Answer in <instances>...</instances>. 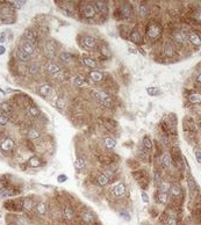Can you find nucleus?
Segmentation results:
<instances>
[{
  "instance_id": "obj_1",
  "label": "nucleus",
  "mask_w": 201,
  "mask_h": 225,
  "mask_svg": "<svg viewBox=\"0 0 201 225\" xmlns=\"http://www.w3.org/2000/svg\"><path fill=\"white\" fill-rule=\"evenodd\" d=\"M162 34V27L158 23H150L147 30V35L149 39H157Z\"/></svg>"
},
{
  "instance_id": "obj_2",
  "label": "nucleus",
  "mask_w": 201,
  "mask_h": 225,
  "mask_svg": "<svg viewBox=\"0 0 201 225\" xmlns=\"http://www.w3.org/2000/svg\"><path fill=\"white\" fill-rule=\"evenodd\" d=\"M95 94V98L99 100V102H101L105 107H112V100H110L109 95L107 93L102 92V91H98V92H94Z\"/></svg>"
},
{
  "instance_id": "obj_3",
  "label": "nucleus",
  "mask_w": 201,
  "mask_h": 225,
  "mask_svg": "<svg viewBox=\"0 0 201 225\" xmlns=\"http://www.w3.org/2000/svg\"><path fill=\"white\" fill-rule=\"evenodd\" d=\"M81 14H83V16L86 18V19H92V18L95 16L97 11H95V8H94L93 5H85L81 8Z\"/></svg>"
},
{
  "instance_id": "obj_4",
  "label": "nucleus",
  "mask_w": 201,
  "mask_h": 225,
  "mask_svg": "<svg viewBox=\"0 0 201 225\" xmlns=\"http://www.w3.org/2000/svg\"><path fill=\"white\" fill-rule=\"evenodd\" d=\"M44 52L49 58H54L56 55V44L52 41H47L44 44Z\"/></svg>"
},
{
  "instance_id": "obj_5",
  "label": "nucleus",
  "mask_w": 201,
  "mask_h": 225,
  "mask_svg": "<svg viewBox=\"0 0 201 225\" xmlns=\"http://www.w3.org/2000/svg\"><path fill=\"white\" fill-rule=\"evenodd\" d=\"M52 92H54V89H52V87L49 84H43V85H41L39 87L40 95H42L43 98H49L52 94Z\"/></svg>"
},
{
  "instance_id": "obj_6",
  "label": "nucleus",
  "mask_w": 201,
  "mask_h": 225,
  "mask_svg": "<svg viewBox=\"0 0 201 225\" xmlns=\"http://www.w3.org/2000/svg\"><path fill=\"white\" fill-rule=\"evenodd\" d=\"M175 41L178 43V44H185L186 43V41L188 40V35L186 32H184V30H180V32H177V33H175Z\"/></svg>"
},
{
  "instance_id": "obj_7",
  "label": "nucleus",
  "mask_w": 201,
  "mask_h": 225,
  "mask_svg": "<svg viewBox=\"0 0 201 225\" xmlns=\"http://www.w3.org/2000/svg\"><path fill=\"white\" fill-rule=\"evenodd\" d=\"M47 71L50 73V74H52V76H55V74H57L59 71H62V67H61V65H59L58 63H56V62H50V63L47 64Z\"/></svg>"
},
{
  "instance_id": "obj_8",
  "label": "nucleus",
  "mask_w": 201,
  "mask_h": 225,
  "mask_svg": "<svg viewBox=\"0 0 201 225\" xmlns=\"http://www.w3.org/2000/svg\"><path fill=\"white\" fill-rule=\"evenodd\" d=\"M23 37H25L26 42L30 43V44H33V45H34V44H36V42H37L35 34H34V32H33V30H30V29H26V30L23 32Z\"/></svg>"
},
{
  "instance_id": "obj_9",
  "label": "nucleus",
  "mask_w": 201,
  "mask_h": 225,
  "mask_svg": "<svg viewBox=\"0 0 201 225\" xmlns=\"http://www.w3.org/2000/svg\"><path fill=\"white\" fill-rule=\"evenodd\" d=\"M14 145H15V143H14L13 139L6 138L1 142V144H0V149H1L2 151H11V150L14 147Z\"/></svg>"
},
{
  "instance_id": "obj_10",
  "label": "nucleus",
  "mask_w": 201,
  "mask_h": 225,
  "mask_svg": "<svg viewBox=\"0 0 201 225\" xmlns=\"http://www.w3.org/2000/svg\"><path fill=\"white\" fill-rule=\"evenodd\" d=\"M112 193H113L116 197H121V196H123L124 194H126V186H124L123 183H117L116 186L113 187Z\"/></svg>"
},
{
  "instance_id": "obj_11",
  "label": "nucleus",
  "mask_w": 201,
  "mask_h": 225,
  "mask_svg": "<svg viewBox=\"0 0 201 225\" xmlns=\"http://www.w3.org/2000/svg\"><path fill=\"white\" fill-rule=\"evenodd\" d=\"M15 57H16L20 62H22V63H26V62H28L29 58H30L21 48H18V49L15 50Z\"/></svg>"
},
{
  "instance_id": "obj_12",
  "label": "nucleus",
  "mask_w": 201,
  "mask_h": 225,
  "mask_svg": "<svg viewBox=\"0 0 201 225\" xmlns=\"http://www.w3.org/2000/svg\"><path fill=\"white\" fill-rule=\"evenodd\" d=\"M21 49H22L29 57H30V56H34V53H35V48H34V45L30 44V43H28V42H26V41L22 43Z\"/></svg>"
},
{
  "instance_id": "obj_13",
  "label": "nucleus",
  "mask_w": 201,
  "mask_h": 225,
  "mask_svg": "<svg viewBox=\"0 0 201 225\" xmlns=\"http://www.w3.org/2000/svg\"><path fill=\"white\" fill-rule=\"evenodd\" d=\"M93 6H94L97 12H100V13H107L108 12V7H107V4L105 1H95Z\"/></svg>"
},
{
  "instance_id": "obj_14",
  "label": "nucleus",
  "mask_w": 201,
  "mask_h": 225,
  "mask_svg": "<svg viewBox=\"0 0 201 225\" xmlns=\"http://www.w3.org/2000/svg\"><path fill=\"white\" fill-rule=\"evenodd\" d=\"M81 219L85 224H92L94 222V215L91 211H84L81 213Z\"/></svg>"
},
{
  "instance_id": "obj_15",
  "label": "nucleus",
  "mask_w": 201,
  "mask_h": 225,
  "mask_svg": "<svg viewBox=\"0 0 201 225\" xmlns=\"http://www.w3.org/2000/svg\"><path fill=\"white\" fill-rule=\"evenodd\" d=\"M35 208H36V211H37V213H39L40 216H44V215H47V212H48V207H47V204L44 202H39L37 204L35 205Z\"/></svg>"
},
{
  "instance_id": "obj_16",
  "label": "nucleus",
  "mask_w": 201,
  "mask_h": 225,
  "mask_svg": "<svg viewBox=\"0 0 201 225\" xmlns=\"http://www.w3.org/2000/svg\"><path fill=\"white\" fill-rule=\"evenodd\" d=\"M83 44H84L86 49H93L95 46V40L93 37H91V36H86L83 40Z\"/></svg>"
},
{
  "instance_id": "obj_17",
  "label": "nucleus",
  "mask_w": 201,
  "mask_h": 225,
  "mask_svg": "<svg viewBox=\"0 0 201 225\" xmlns=\"http://www.w3.org/2000/svg\"><path fill=\"white\" fill-rule=\"evenodd\" d=\"M188 41H189L192 44H194V45H196V46L201 44V37L196 33L189 34V35H188Z\"/></svg>"
},
{
  "instance_id": "obj_18",
  "label": "nucleus",
  "mask_w": 201,
  "mask_h": 225,
  "mask_svg": "<svg viewBox=\"0 0 201 225\" xmlns=\"http://www.w3.org/2000/svg\"><path fill=\"white\" fill-rule=\"evenodd\" d=\"M188 101L191 103H194V105H198V103H201V94L200 93H192L188 95Z\"/></svg>"
},
{
  "instance_id": "obj_19",
  "label": "nucleus",
  "mask_w": 201,
  "mask_h": 225,
  "mask_svg": "<svg viewBox=\"0 0 201 225\" xmlns=\"http://www.w3.org/2000/svg\"><path fill=\"white\" fill-rule=\"evenodd\" d=\"M63 216H64V218L66 219V220H71V219H73V217H75V212H73V210L71 209V207H65L64 210H63Z\"/></svg>"
},
{
  "instance_id": "obj_20",
  "label": "nucleus",
  "mask_w": 201,
  "mask_h": 225,
  "mask_svg": "<svg viewBox=\"0 0 201 225\" xmlns=\"http://www.w3.org/2000/svg\"><path fill=\"white\" fill-rule=\"evenodd\" d=\"M73 84H75L76 86L80 87V88H84V87L88 86L87 81L85 79H83L81 77H75V78H73Z\"/></svg>"
},
{
  "instance_id": "obj_21",
  "label": "nucleus",
  "mask_w": 201,
  "mask_h": 225,
  "mask_svg": "<svg viewBox=\"0 0 201 225\" xmlns=\"http://www.w3.org/2000/svg\"><path fill=\"white\" fill-rule=\"evenodd\" d=\"M0 110L5 114H12L13 112V107L12 105H9L8 102H2L0 105Z\"/></svg>"
},
{
  "instance_id": "obj_22",
  "label": "nucleus",
  "mask_w": 201,
  "mask_h": 225,
  "mask_svg": "<svg viewBox=\"0 0 201 225\" xmlns=\"http://www.w3.org/2000/svg\"><path fill=\"white\" fill-rule=\"evenodd\" d=\"M90 78H91L92 80L99 82V81H101V80L104 79V74L101 72H99V71H91V73H90Z\"/></svg>"
},
{
  "instance_id": "obj_23",
  "label": "nucleus",
  "mask_w": 201,
  "mask_h": 225,
  "mask_svg": "<svg viewBox=\"0 0 201 225\" xmlns=\"http://www.w3.org/2000/svg\"><path fill=\"white\" fill-rule=\"evenodd\" d=\"M162 166L163 168H165V170H168L170 167V164H171V158H170V156L168 154V153H164L162 157Z\"/></svg>"
},
{
  "instance_id": "obj_24",
  "label": "nucleus",
  "mask_w": 201,
  "mask_h": 225,
  "mask_svg": "<svg viewBox=\"0 0 201 225\" xmlns=\"http://www.w3.org/2000/svg\"><path fill=\"white\" fill-rule=\"evenodd\" d=\"M130 41L134 43H140L141 42V34L138 30H133L130 34Z\"/></svg>"
},
{
  "instance_id": "obj_25",
  "label": "nucleus",
  "mask_w": 201,
  "mask_h": 225,
  "mask_svg": "<svg viewBox=\"0 0 201 225\" xmlns=\"http://www.w3.org/2000/svg\"><path fill=\"white\" fill-rule=\"evenodd\" d=\"M28 165L30 167H39V166H41V159L36 156H34L28 160Z\"/></svg>"
},
{
  "instance_id": "obj_26",
  "label": "nucleus",
  "mask_w": 201,
  "mask_h": 225,
  "mask_svg": "<svg viewBox=\"0 0 201 225\" xmlns=\"http://www.w3.org/2000/svg\"><path fill=\"white\" fill-rule=\"evenodd\" d=\"M28 137L29 139H33V140H36L41 137V133H40L37 129H32L28 131Z\"/></svg>"
},
{
  "instance_id": "obj_27",
  "label": "nucleus",
  "mask_w": 201,
  "mask_h": 225,
  "mask_svg": "<svg viewBox=\"0 0 201 225\" xmlns=\"http://www.w3.org/2000/svg\"><path fill=\"white\" fill-rule=\"evenodd\" d=\"M83 63H84L86 66L92 67V69H95L97 67V62L94 59H92L90 57H84L83 58Z\"/></svg>"
},
{
  "instance_id": "obj_28",
  "label": "nucleus",
  "mask_w": 201,
  "mask_h": 225,
  "mask_svg": "<svg viewBox=\"0 0 201 225\" xmlns=\"http://www.w3.org/2000/svg\"><path fill=\"white\" fill-rule=\"evenodd\" d=\"M131 11V7H130V5H128V4H126V5H123L122 6V8H121V14H122V16L121 18H123V19H126V18H128L130 15V12Z\"/></svg>"
},
{
  "instance_id": "obj_29",
  "label": "nucleus",
  "mask_w": 201,
  "mask_h": 225,
  "mask_svg": "<svg viewBox=\"0 0 201 225\" xmlns=\"http://www.w3.org/2000/svg\"><path fill=\"white\" fill-rule=\"evenodd\" d=\"M59 58H61L62 62H64V63H70L73 59V56L69 52H62L59 55Z\"/></svg>"
},
{
  "instance_id": "obj_30",
  "label": "nucleus",
  "mask_w": 201,
  "mask_h": 225,
  "mask_svg": "<svg viewBox=\"0 0 201 225\" xmlns=\"http://www.w3.org/2000/svg\"><path fill=\"white\" fill-rule=\"evenodd\" d=\"M164 52H165V55H166L168 57H172V56L175 55V49H173V46L171 45L170 43H166V44L164 45Z\"/></svg>"
},
{
  "instance_id": "obj_31",
  "label": "nucleus",
  "mask_w": 201,
  "mask_h": 225,
  "mask_svg": "<svg viewBox=\"0 0 201 225\" xmlns=\"http://www.w3.org/2000/svg\"><path fill=\"white\" fill-rule=\"evenodd\" d=\"M33 207H34V203H33L32 199H25L22 201V208L27 211H29Z\"/></svg>"
},
{
  "instance_id": "obj_32",
  "label": "nucleus",
  "mask_w": 201,
  "mask_h": 225,
  "mask_svg": "<svg viewBox=\"0 0 201 225\" xmlns=\"http://www.w3.org/2000/svg\"><path fill=\"white\" fill-rule=\"evenodd\" d=\"M97 181L100 186H106L108 183V181H109V178L106 174H101V175H99L97 178Z\"/></svg>"
},
{
  "instance_id": "obj_33",
  "label": "nucleus",
  "mask_w": 201,
  "mask_h": 225,
  "mask_svg": "<svg viewBox=\"0 0 201 225\" xmlns=\"http://www.w3.org/2000/svg\"><path fill=\"white\" fill-rule=\"evenodd\" d=\"M143 147H144L145 150H151V149H152V142H151V139H150L148 136H145V137L143 138Z\"/></svg>"
},
{
  "instance_id": "obj_34",
  "label": "nucleus",
  "mask_w": 201,
  "mask_h": 225,
  "mask_svg": "<svg viewBox=\"0 0 201 225\" xmlns=\"http://www.w3.org/2000/svg\"><path fill=\"white\" fill-rule=\"evenodd\" d=\"M115 145H116V142H115V139L114 138L108 137V138L105 139V146H106L107 149H113Z\"/></svg>"
},
{
  "instance_id": "obj_35",
  "label": "nucleus",
  "mask_w": 201,
  "mask_h": 225,
  "mask_svg": "<svg viewBox=\"0 0 201 225\" xmlns=\"http://www.w3.org/2000/svg\"><path fill=\"white\" fill-rule=\"evenodd\" d=\"M168 197H169L168 193H159V194H158V196H157V200H158V202H159V203L164 204V203H166V202H168Z\"/></svg>"
},
{
  "instance_id": "obj_36",
  "label": "nucleus",
  "mask_w": 201,
  "mask_h": 225,
  "mask_svg": "<svg viewBox=\"0 0 201 225\" xmlns=\"http://www.w3.org/2000/svg\"><path fill=\"white\" fill-rule=\"evenodd\" d=\"M148 13H149L148 5H145V4H141V6H140V15H141L142 18H144V16L148 15Z\"/></svg>"
},
{
  "instance_id": "obj_37",
  "label": "nucleus",
  "mask_w": 201,
  "mask_h": 225,
  "mask_svg": "<svg viewBox=\"0 0 201 225\" xmlns=\"http://www.w3.org/2000/svg\"><path fill=\"white\" fill-rule=\"evenodd\" d=\"M147 93L149 94V95H151V96H156V95H158L159 94V89L157 88V87H154V86H150L147 88Z\"/></svg>"
},
{
  "instance_id": "obj_38",
  "label": "nucleus",
  "mask_w": 201,
  "mask_h": 225,
  "mask_svg": "<svg viewBox=\"0 0 201 225\" xmlns=\"http://www.w3.org/2000/svg\"><path fill=\"white\" fill-rule=\"evenodd\" d=\"M25 2L26 1H11L9 2V6L13 7L14 9H20L21 7L25 5Z\"/></svg>"
},
{
  "instance_id": "obj_39",
  "label": "nucleus",
  "mask_w": 201,
  "mask_h": 225,
  "mask_svg": "<svg viewBox=\"0 0 201 225\" xmlns=\"http://www.w3.org/2000/svg\"><path fill=\"white\" fill-rule=\"evenodd\" d=\"M16 224L18 225H29V220L23 217V216H18L16 217Z\"/></svg>"
},
{
  "instance_id": "obj_40",
  "label": "nucleus",
  "mask_w": 201,
  "mask_h": 225,
  "mask_svg": "<svg viewBox=\"0 0 201 225\" xmlns=\"http://www.w3.org/2000/svg\"><path fill=\"white\" fill-rule=\"evenodd\" d=\"M138 157L142 160H147L148 159V150H145L144 147H141L138 150Z\"/></svg>"
},
{
  "instance_id": "obj_41",
  "label": "nucleus",
  "mask_w": 201,
  "mask_h": 225,
  "mask_svg": "<svg viewBox=\"0 0 201 225\" xmlns=\"http://www.w3.org/2000/svg\"><path fill=\"white\" fill-rule=\"evenodd\" d=\"M171 189L170 188V183L169 182H163L159 186V193H169V190Z\"/></svg>"
},
{
  "instance_id": "obj_42",
  "label": "nucleus",
  "mask_w": 201,
  "mask_h": 225,
  "mask_svg": "<svg viewBox=\"0 0 201 225\" xmlns=\"http://www.w3.org/2000/svg\"><path fill=\"white\" fill-rule=\"evenodd\" d=\"M28 112H29V114H30L32 116H39L40 115V110L36 106H30L28 108Z\"/></svg>"
},
{
  "instance_id": "obj_43",
  "label": "nucleus",
  "mask_w": 201,
  "mask_h": 225,
  "mask_svg": "<svg viewBox=\"0 0 201 225\" xmlns=\"http://www.w3.org/2000/svg\"><path fill=\"white\" fill-rule=\"evenodd\" d=\"M56 107L59 108V109H64L65 107V100L63 96H59L58 99L56 100Z\"/></svg>"
},
{
  "instance_id": "obj_44",
  "label": "nucleus",
  "mask_w": 201,
  "mask_h": 225,
  "mask_svg": "<svg viewBox=\"0 0 201 225\" xmlns=\"http://www.w3.org/2000/svg\"><path fill=\"white\" fill-rule=\"evenodd\" d=\"M75 166H76V168L77 170H81L83 167L85 166V161H84V159L83 158H77V160H76V163H75Z\"/></svg>"
},
{
  "instance_id": "obj_45",
  "label": "nucleus",
  "mask_w": 201,
  "mask_h": 225,
  "mask_svg": "<svg viewBox=\"0 0 201 225\" xmlns=\"http://www.w3.org/2000/svg\"><path fill=\"white\" fill-rule=\"evenodd\" d=\"M171 193H172V195H173V196L178 197V196L180 195L182 190H180V188H179L178 186H173V187H171Z\"/></svg>"
},
{
  "instance_id": "obj_46",
  "label": "nucleus",
  "mask_w": 201,
  "mask_h": 225,
  "mask_svg": "<svg viewBox=\"0 0 201 225\" xmlns=\"http://www.w3.org/2000/svg\"><path fill=\"white\" fill-rule=\"evenodd\" d=\"M8 122H9V119L6 115H0V126H5L6 124H8Z\"/></svg>"
},
{
  "instance_id": "obj_47",
  "label": "nucleus",
  "mask_w": 201,
  "mask_h": 225,
  "mask_svg": "<svg viewBox=\"0 0 201 225\" xmlns=\"http://www.w3.org/2000/svg\"><path fill=\"white\" fill-rule=\"evenodd\" d=\"M65 76H66V73H65L64 71H59L57 74H55V76H54V78H56L57 80H64V79H66V77H65Z\"/></svg>"
},
{
  "instance_id": "obj_48",
  "label": "nucleus",
  "mask_w": 201,
  "mask_h": 225,
  "mask_svg": "<svg viewBox=\"0 0 201 225\" xmlns=\"http://www.w3.org/2000/svg\"><path fill=\"white\" fill-rule=\"evenodd\" d=\"M166 225H177V219L173 216H169V218L166 219Z\"/></svg>"
},
{
  "instance_id": "obj_49",
  "label": "nucleus",
  "mask_w": 201,
  "mask_h": 225,
  "mask_svg": "<svg viewBox=\"0 0 201 225\" xmlns=\"http://www.w3.org/2000/svg\"><path fill=\"white\" fill-rule=\"evenodd\" d=\"M39 70H40V67L37 64H33L32 66L29 67V72L32 73V74H35V73H37L39 72Z\"/></svg>"
},
{
  "instance_id": "obj_50",
  "label": "nucleus",
  "mask_w": 201,
  "mask_h": 225,
  "mask_svg": "<svg viewBox=\"0 0 201 225\" xmlns=\"http://www.w3.org/2000/svg\"><path fill=\"white\" fill-rule=\"evenodd\" d=\"M188 186L191 187V189H195V182H194V179L189 175L188 176Z\"/></svg>"
},
{
  "instance_id": "obj_51",
  "label": "nucleus",
  "mask_w": 201,
  "mask_h": 225,
  "mask_svg": "<svg viewBox=\"0 0 201 225\" xmlns=\"http://www.w3.org/2000/svg\"><path fill=\"white\" fill-rule=\"evenodd\" d=\"M120 216H122L126 220H130V213H128L127 211H120Z\"/></svg>"
},
{
  "instance_id": "obj_52",
  "label": "nucleus",
  "mask_w": 201,
  "mask_h": 225,
  "mask_svg": "<svg viewBox=\"0 0 201 225\" xmlns=\"http://www.w3.org/2000/svg\"><path fill=\"white\" fill-rule=\"evenodd\" d=\"M66 180H68V176H66V175H64V174H61V175H58V178H57V181H58L59 183L65 182Z\"/></svg>"
},
{
  "instance_id": "obj_53",
  "label": "nucleus",
  "mask_w": 201,
  "mask_h": 225,
  "mask_svg": "<svg viewBox=\"0 0 201 225\" xmlns=\"http://www.w3.org/2000/svg\"><path fill=\"white\" fill-rule=\"evenodd\" d=\"M194 19L196 21L201 22V9H198V11L194 13Z\"/></svg>"
},
{
  "instance_id": "obj_54",
  "label": "nucleus",
  "mask_w": 201,
  "mask_h": 225,
  "mask_svg": "<svg viewBox=\"0 0 201 225\" xmlns=\"http://www.w3.org/2000/svg\"><path fill=\"white\" fill-rule=\"evenodd\" d=\"M141 195H142L143 202H144V203H148V202H149V195H148L145 192H142V194H141Z\"/></svg>"
},
{
  "instance_id": "obj_55",
  "label": "nucleus",
  "mask_w": 201,
  "mask_h": 225,
  "mask_svg": "<svg viewBox=\"0 0 201 225\" xmlns=\"http://www.w3.org/2000/svg\"><path fill=\"white\" fill-rule=\"evenodd\" d=\"M195 158L198 160V163L201 164V152L200 151H195Z\"/></svg>"
},
{
  "instance_id": "obj_56",
  "label": "nucleus",
  "mask_w": 201,
  "mask_h": 225,
  "mask_svg": "<svg viewBox=\"0 0 201 225\" xmlns=\"http://www.w3.org/2000/svg\"><path fill=\"white\" fill-rule=\"evenodd\" d=\"M5 51H6V49H5V46L0 45V55H4V53H5Z\"/></svg>"
},
{
  "instance_id": "obj_57",
  "label": "nucleus",
  "mask_w": 201,
  "mask_h": 225,
  "mask_svg": "<svg viewBox=\"0 0 201 225\" xmlns=\"http://www.w3.org/2000/svg\"><path fill=\"white\" fill-rule=\"evenodd\" d=\"M0 42H1V43L5 42V34H1V35H0Z\"/></svg>"
},
{
  "instance_id": "obj_58",
  "label": "nucleus",
  "mask_w": 201,
  "mask_h": 225,
  "mask_svg": "<svg viewBox=\"0 0 201 225\" xmlns=\"http://www.w3.org/2000/svg\"><path fill=\"white\" fill-rule=\"evenodd\" d=\"M196 82H198V84H201V73L196 77Z\"/></svg>"
},
{
  "instance_id": "obj_59",
  "label": "nucleus",
  "mask_w": 201,
  "mask_h": 225,
  "mask_svg": "<svg viewBox=\"0 0 201 225\" xmlns=\"http://www.w3.org/2000/svg\"><path fill=\"white\" fill-rule=\"evenodd\" d=\"M200 129H201V122H200Z\"/></svg>"
}]
</instances>
